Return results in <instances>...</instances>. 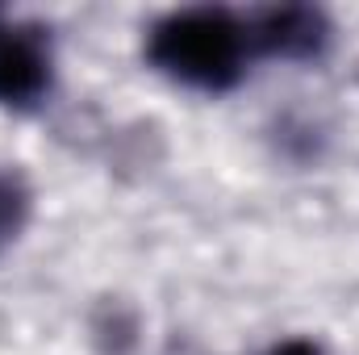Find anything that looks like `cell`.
<instances>
[{
  "mask_svg": "<svg viewBox=\"0 0 359 355\" xmlns=\"http://www.w3.org/2000/svg\"><path fill=\"white\" fill-rule=\"evenodd\" d=\"M25 217H29V192H25V184H21V176H13V172L0 168V247H8L21 234Z\"/></svg>",
  "mask_w": 359,
  "mask_h": 355,
  "instance_id": "277c9868",
  "label": "cell"
},
{
  "mask_svg": "<svg viewBox=\"0 0 359 355\" xmlns=\"http://www.w3.org/2000/svg\"><path fill=\"white\" fill-rule=\"evenodd\" d=\"M247 13L222 4H192L172 8L147 29V59L155 72L184 88L226 92L234 88L251 59Z\"/></svg>",
  "mask_w": 359,
  "mask_h": 355,
  "instance_id": "6da1fadb",
  "label": "cell"
},
{
  "mask_svg": "<svg viewBox=\"0 0 359 355\" xmlns=\"http://www.w3.org/2000/svg\"><path fill=\"white\" fill-rule=\"evenodd\" d=\"M247 34H251V51L268 55V59H318L330 42V21L322 8L309 4H271L247 13Z\"/></svg>",
  "mask_w": 359,
  "mask_h": 355,
  "instance_id": "3957f363",
  "label": "cell"
},
{
  "mask_svg": "<svg viewBox=\"0 0 359 355\" xmlns=\"http://www.w3.org/2000/svg\"><path fill=\"white\" fill-rule=\"evenodd\" d=\"M271 355H322V347L313 339H284L271 347Z\"/></svg>",
  "mask_w": 359,
  "mask_h": 355,
  "instance_id": "5b68a950",
  "label": "cell"
},
{
  "mask_svg": "<svg viewBox=\"0 0 359 355\" xmlns=\"http://www.w3.org/2000/svg\"><path fill=\"white\" fill-rule=\"evenodd\" d=\"M55 84V51L50 34L38 21L0 13V105L34 109Z\"/></svg>",
  "mask_w": 359,
  "mask_h": 355,
  "instance_id": "7a4b0ae2",
  "label": "cell"
}]
</instances>
